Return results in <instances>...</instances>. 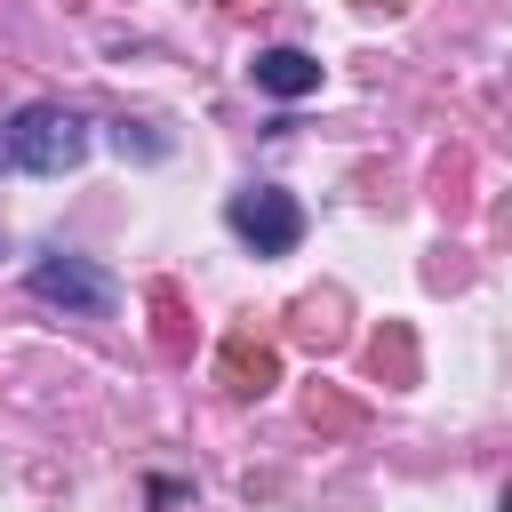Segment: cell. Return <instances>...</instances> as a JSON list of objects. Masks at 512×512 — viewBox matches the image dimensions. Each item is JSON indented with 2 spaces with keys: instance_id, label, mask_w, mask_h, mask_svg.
<instances>
[{
  "instance_id": "1",
  "label": "cell",
  "mask_w": 512,
  "mask_h": 512,
  "mask_svg": "<svg viewBox=\"0 0 512 512\" xmlns=\"http://www.w3.org/2000/svg\"><path fill=\"white\" fill-rule=\"evenodd\" d=\"M8 160L32 168V176H64V168L88 160V120L72 104H24L8 120Z\"/></svg>"
},
{
  "instance_id": "2",
  "label": "cell",
  "mask_w": 512,
  "mask_h": 512,
  "mask_svg": "<svg viewBox=\"0 0 512 512\" xmlns=\"http://www.w3.org/2000/svg\"><path fill=\"white\" fill-rule=\"evenodd\" d=\"M224 224H232L256 256H288V248L304 240V208H296V192H280V184L232 192V200H224Z\"/></svg>"
},
{
  "instance_id": "3",
  "label": "cell",
  "mask_w": 512,
  "mask_h": 512,
  "mask_svg": "<svg viewBox=\"0 0 512 512\" xmlns=\"http://www.w3.org/2000/svg\"><path fill=\"white\" fill-rule=\"evenodd\" d=\"M32 296L56 304V312H80V320H104L120 304V280L96 272V264H80V256H40L32 264Z\"/></svg>"
},
{
  "instance_id": "4",
  "label": "cell",
  "mask_w": 512,
  "mask_h": 512,
  "mask_svg": "<svg viewBox=\"0 0 512 512\" xmlns=\"http://www.w3.org/2000/svg\"><path fill=\"white\" fill-rule=\"evenodd\" d=\"M248 80H256L264 96H312V88H320V64H312L304 48H264V56L248 64Z\"/></svg>"
},
{
  "instance_id": "5",
  "label": "cell",
  "mask_w": 512,
  "mask_h": 512,
  "mask_svg": "<svg viewBox=\"0 0 512 512\" xmlns=\"http://www.w3.org/2000/svg\"><path fill=\"white\" fill-rule=\"evenodd\" d=\"M224 376H232V392H264L272 384V352L264 344H232L224 352Z\"/></svg>"
},
{
  "instance_id": "6",
  "label": "cell",
  "mask_w": 512,
  "mask_h": 512,
  "mask_svg": "<svg viewBox=\"0 0 512 512\" xmlns=\"http://www.w3.org/2000/svg\"><path fill=\"white\" fill-rule=\"evenodd\" d=\"M0 168H16V160H8V128H0Z\"/></svg>"
}]
</instances>
